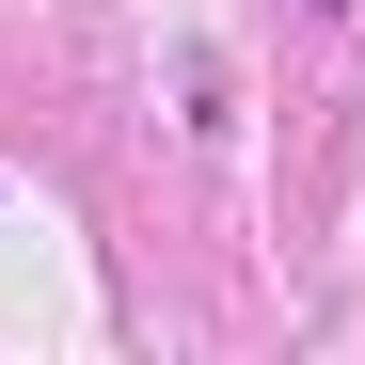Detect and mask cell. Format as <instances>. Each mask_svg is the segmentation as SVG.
<instances>
[{
    "mask_svg": "<svg viewBox=\"0 0 365 365\" xmlns=\"http://www.w3.org/2000/svg\"><path fill=\"white\" fill-rule=\"evenodd\" d=\"M318 16H349V0H318Z\"/></svg>",
    "mask_w": 365,
    "mask_h": 365,
    "instance_id": "6da1fadb",
    "label": "cell"
}]
</instances>
